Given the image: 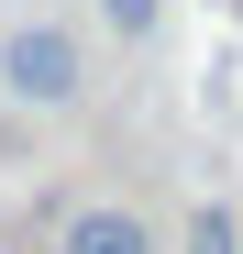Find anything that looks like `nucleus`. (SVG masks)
<instances>
[{
    "mask_svg": "<svg viewBox=\"0 0 243 254\" xmlns=\"http://www.w3.org/2000/svg\"><path fill=\"white\" fill-rule=\"evenodd\" d=\"M0 100L11 111H77L89 100V45H77V22L33 11V22L0 33Z\"/></svg>",
    "mask_w": 243,
    "mask_h": 254,
    "instance_id": "1",
    "label": "nucleus"
},
{
    "mask_svg": "<svg viewBox=\"0 0 243 254\" xmlns=\"http://www.w3.org/2000/svg\"><path fill=\"white\" fill-rule=\"evenodd\" d=\"M56 254H166V232H155L133 199H77L56 221Z\"/></svg>",
    "mask_w": 243,
    "mask_h": 254,
    "instance_id": "2",
    "label": "nucleus"
},
{
    "mask_svg": "<svg viewBox=\"0 0 243 254\" xmlns=\"http://www.w3.org/2000/svg\"><path fill=\"white\" fill-rule=\"evenodd\" d=\"M177 254H243V221H232L221 199H199L188 221H177Z\"/></svg>",
    "mask_w": 243,
    "mask_h": 254,
    "instance_id": "3",
    "label": "nucleus"
},
{
    "mask_svg": "<svg viewBox=\"0 0 243 254\" xmlns=\"http://www.w3.org/2000/svg\"><path fill=\"white\" fill-rule=\"evenodd\" d=\"M89 11H100V22L122 33V45H144V33H155V22H166V0H89Z\"/></svg>",
    "mask_w": 243,
    "mask_h": 254,
    "instance_id": "4",
    "label": "nucleus"
}]
</instances>
